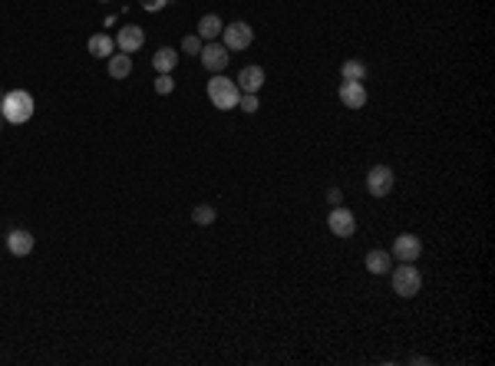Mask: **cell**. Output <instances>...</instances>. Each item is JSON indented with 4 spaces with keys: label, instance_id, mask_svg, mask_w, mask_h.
Masks as SVG:
<instances>
[{
    "label": "cell",
    "instance_id": "1",
    "mask_svg": "<svg viewBox=\"0 0 495 366\" xmlns=\"http://www.w3.org/2000/svg\"><path fill=\"white\" fill-rule=\"evenodd\" d=\"M0 113H3V122H13L20 126L33 116V96L26 89H10L3 100H0Z\"/></svg>",
    "mask_w": 495,
    "mask_h": 366
},
{
    "label": "cell",
    "instance_id": "2",
    "mask_svg": "<svg viewBox=\"0 0 495 366\" xmlns=\"http://www.w3.org/2000/svg\"><path fill=\"white\" fill-rule=\"evenodd\" d=\"M208 100H212L215 109L228 113V109H238L242 89H238V83L228 79V76H215V79H208Z\"/></svg>",
    "mask_w": 495,
    "mask_h": 366
},
{
    "label": "cell",
    "instance_id": "3",
    "mask_svg": "<svg viewBox=\"0 0 495 366\" xmlns=\"http://www.w3.org/2000/svg\"><path fill=\"white\" fill-rule=\"evenodd\" d=\"M393 185H396V175L390 165H373L367 172V191L373 198H386L393 191Z\"/></svg>",
    "mask_w": 495,
    "mask_h": 366
},
{
    "label": "cell",
    "instance_id": "4",
    "mask_svg": "<svg viewBox=\"0 0 495 366\" xmlns=\"http://www.w3.org/2000/svg\"><path fill=\"white\" fill-rule=\"evenodd\" d=\"M419 287H423V278H419L416 264H400L393 271V291L400 297H416Z\"/></svg>",
    "mask_w": 495,
    "mask_h": 366
},
{
    "label": "cell",
    "instance_id": "5",
    "mask_svg": "<svg viewBox=\"0 0 495 366\" xmlns=\"http://www.w3.org/2000/svg\"><path fill=\"white\" fill-rule=\"evenodd\" d=\"M327 228H330V234L333 238H354V231H356V218L350 208H343V205H333L330 208V215H327Z\"/></svg>",
    "mask_w": 495,
    "mask_h": 366
},
{
    "label": "cell",
    "instance_id": "6",
    "mask_svg": "<svg viewBox=\"0 0 495 366\" xmlns=\"http://www.w3.org/2000/svg\"><path fill=\"white\" fill-rule=\"evenodd\" d=\"M390 254H393L400 264H413V261H419V254H423V241H419L416 234L403 231V234H396L393 251H390Z\"/></svg>",
    "mask_w": 495,
    "mask_h": 366
},
{
    "label": "cell",
    "instance_id": "7",
    "mask_svg": "<svg viewBox=\"0 0 495 366\" xmlns=\"http://www.w3.org/2000/svg\"><path fill=\"white\" fill-rule=\"evenodd\" d=\"M221 37H225V47L231 50H248L251 47V40H254V30L244 20H235V24L228 26H221Z\"/></svg>",
    "mask_w": 495,
    "mask_h": 366
},
{
    "label": "cell",
    "instance_id": "8",
    "mask_svg": "<svg viewBox=\"0 0 495 366\" xmlns=\"http://www.w3.org/2000/svg\"><path fill=\"white\" fill-rule=\"evenodd\" d=\"M198 56H202V66L208 73H221V70L228 66V47H225V43H215V40H208Z\"/></svg>",
    "mask_w": 495,
    "mask_h": 366
},
{
    "label": "cell",
    "instance_id": "9",
    "mask_svg": "<svg viewBox=\"0 0 495 366\" xmlns=\"http://www.w3.org/2000/svg\"><path fill=\"white\" fill-rule=\"evenodd\" d=\"M337 96L347 109H363L367 106V86L363 83H354V79H343L340 89H337Z\"/></svg>",
    "mask_w": 495,
    "mask_h": 366
},
{
    "label": "cell",
    "instance_id": "10",
    "mask_svg": "<svg viewBox=\"0 0 495 366\" xmlns=\"http://www.w3.org/2000/svg\"><path fill=\"white\" fill-rule=\"evenodd\" d=\"M142 43H146V33H142V26H136V24L123 26V30H119V37H116V47H119L123 53H129V56L139 50Z\"/></svg>",
    "mask_w": 495,
    "mask_h": 366
},
{
    "label": "cell",
    "instance_id": "11",
    "mask_svg": "<svg viewBox=\"0 0 495 366\" xmlns=\"http://www.w3.org/2000/svg\"><path fill=\"white\" fill-rule=\"evenodd\" d=\"M261 86H265V70L261 66H244L238 73V89L242 93H258Z\"/></svg>",
    "mask_w": 495,
    "mask_h": 366
},
{
    "label": "cell",
    "instance_id": "12",
    "mask_svg": "<svg viewBox=\"0 0 495 366\" xmlns=\"http://www.w3.org/2000/svg\"><path fill=\"white\" fill-rule=\"evenodd\" d=\"M7 248H10V254H17V257H26V254L33 251V234L17 228V231L7 234Z\"/></svg>",
    "mask_w": 495,
    "mask_h": 366
},
{
    "label": "cell",
    "instance_id": "13",
    "mask_svg": "<svg viewBox=\"0 0 495 366\" xmlns=\"http://www.w3.org/2000/svg\"><path fill=\"white\" fill-rule=\"evenodd\" d=\"M106 70H109L113 79H126V76L132 73V56H129V53H113V56L106 60Z\"/></svg>",
    "mask_w": 495,
    "mask_h": 366
},
{
    "label": "cell",
    "instance_id": "14",
    "mask_svg": "<svg viewBox=\"0 0 495 366\" xmlns=\"http://www.w3.org/2000/svg\"><path fill=\"white\" fill-rule=\"evenodd\" d=\"M390 267H393V254L390 251H370L367 254V271L370 274H390Z\"/></svg>",
    "mask_w": 495,
    "mask_h": 366
},
{
    "label": "cell",
    "instance_id": "15",
    "mask_svg": "<svg viewBox=\"0 0 495 366\" xmlns=\"http://www.w3.org/2000/svg\"><path fill=\"white\" fill-rule=\"evenodd\" d=\"M113 47H116V40L109 37V33H93V37H89V53L100 56V60H109V56H113Z\"/></svg>",
    "mask_w": 495,
    "mask_h": 366
},
{
    "label": "cell",
    "instance_id": "16",
    "mask_svg": "<svg viewBox=\"0 0 495 366\" xmlns=\"http://www.w3.org/2000/svg\"><path fill=\"white\" fill-rule=\"evenodd\" d=\"M178 63V53L172 50V47H162V50H155L152 56V66H155V73H172Z\"/></svg>",
    "mask_w": 495,
    "mask_h": 366
},
{
    "label": "cell",
    "instance_id": "17",
    "mask_svg": "<svg viewBox=\"0 0 495 366\" xmlns=\"http://www.w3.org/2000/svg\"><path fill=\"white\" fill-rule=\"evenodd\" d=\"M221 20H218L215 13H205L202 20H198V37L202 40H215V37H221Z\"/></svg>",
    "mask_w": 495,
    "mask_h": 366
},
{
    "label": "cell",
    "instance_id": "18",
    "mask_svg": "<svg viewBox=\"0 0 495 366\" xmlns=\"http://www.w3.org/2000/svg\"><path fill=\"white\" fill-rule=\"evenodd\" d=\"M340 76L343 79H354V83H363V79H367V66L360 63V60H347V63L340 66Z\"/></svg>",
    "mask_w": 495,
    "mask_h": 366
},
{
    "label": "cell",
    "instance_id": "19",
    "mask_svg": "<svg viewBox=\"0 0 495 366\" xmlns=\"http://www.w3.org/2000/svg\"><path fill=\"white\" fill-rule=\"evenodd\" d=\"M191 218H195V225H212V221H215V208H212V205H198V208L191 212Z\"/></svg>",
    "mask_w": 495,
    "mask_h": 366
},
{
    "label": "cell",
    "instance_id": "20",
    "mask_svg": "<svg viewBox=\"0 0 495 366\" xmlns=\"http://www.w3.org/2000/svg\"><path fill=\"white\" fill-rule=\"evenodd\" d=\"M172 89H175V79H172L168 73H159V79H155V93H159V96H168Z\"/></svg>",
    "mask_w": 495,
    "mask_h": 366
},
{
    "label": "cell",
    "instance_id": "21",
    "mask_svg": "<svg viewBox=\"0 0 495 366\" xmlns=\"http://www.w3.org/2000/svg\"><path fill=\"white\" fill-rule=\"evenodd\" d=\"M238 106H242V113H258V93H244Z\"/></svg>",
    "mask_w": 495,
    "mask_h": 366
},
{
    "label": "cell",
    "instance_id": "22",
    "mask_svg": "<svg viewBox=\"0 0 495 366\" xmlns=\"http://www.w3.org/2000/svg\"><path fill=\"white\" fill-rule=\"evenodd\" d=\"M182 50L185 53H202V37H185L182 40Z\"/></svg>",
    "mask_w": 495,
    "mask_h": 366
},
{
    "label": "cell",
    "instance_id": "23",
    "mask_svg": "<svg viewBox=\"0 0 495 366\" xmlns=\"http://www.w3.org/2000/svg\"><path fill=\"white\" fill-rule=\"evenodd\" d=\"M142 3V10H149V13H159L165 7V3H168V0H139Z\"/></svg>",
    "mask_w": 495,
    "mask_h": 366
},
{
    "label": "cell",
    "instance_id": "24",
    "mask_svg": "<svg viewBox=\"0 0 495 366\" xmlns=\"http://www.w3.org/2000/svg\"><path fill=\"white\" fill-rule=\"evenodd\" d=\"M327 198H330V205H340V189H330Z\"/></svg>",
    "mask_w": 495,
    "mask_h": 366
},
{
    "label": "cell",
    "instance_id": "25",
    "mask_svg": "<svg viewBox=\"0 0 495 366\" xmlns=\"http://www.w3.org/2000/svg\"><path fill=\"white\" fill-rule=\"evenodd\" d=\"M0 126H3V113H0Z\"/></svg>",
    "mask_w": 495,
    "mask_h": 366
},
{
    "label": "cell",
    "instance_id": "26",
    "mask_svg": "<svg viewBox=\"0 0 495 366\" xmlns=\"http://www.w3.org/2000/svg\"><path fill=\"white\" fill-rule=\"evenodd\" d=\"M0 100H3V96H0Z\"/></svg>",
    "mask_w": 495,
    "mask_h": 366
}]
</instances>
